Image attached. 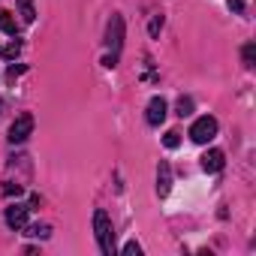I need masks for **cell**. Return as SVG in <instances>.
Segmentation results:
<instances>
[{"instance_id": "6da1fadb", "label": "cell", "mask_w": 256, "mask_h": 256, "mask_svg": "<svg viewBox=\"0 0 256 256\" xmlns=\"http://www.w3.org/2000/svg\"><path fill=\"white\" fill-rule=\"evenodd\" d=\"M106 46H108V54L102 58L106 66H118V58H120V48H124V18L114 12L106 24Z\"/></svg>"}, {"instance_id": "7a4b0ae2", "label": "cell", "mask_w": 256, "mask_h": 256, "mask_svg": "<svg viewBox=\"0 0 256 256\" xmlns=\"http://www.w3.org/2000/svg\"><path fill=\"white\" fill-rule=\"evenodd\" d=\"M94 235H96V244H100V250L106 253V256H112L118 247H114V226H112V217L102 211V208H96L94 211Z\"/></svg>"}, {"instance_id": "3957f363", "label": "cell", "mask_w": 256, "mask_h": 256, "mask_svg": "<svg viewBox=\"0 0 256 256\" xmlns=\"http://www.w3.org/2000/svg\"><path fill=\"white\" fill-rule=\"evenodd\" d=\"M214 136H217V118L202 114V118L193 120V126H190V139H193L196 145H208Z\"/></svg>"}, {"instance_id": "277c9868", "label": "cell", "mask_w": 256, "mask_h": 256, "mask_svg": "<svg viewBox=\"0 0 256 256\" xmlns=\"http://www.w3.org/2000/svg\"><path fill=\"white\" fill-rule=\"evenodd\" d=\"M30 133H34V114L24 112V114H18V118L10 124V136H6V139H10L12 145H22V142H28Z\"/></svg>"}, {"instance_id": "5b68a950", "label": "cell", "mask_w": 256, "mask_h": 256, "mask_svg": "<svg viewBox=\"0 0 256 256\" xmlns=\"http://www.w3.org/2000/svg\"><path fill=\"white\" fill-rule=\"evenodd\" d=\"M166 114H169V102H166L163 96H151V100H148V108H145V120H148L151 126H160V124L166 120Z\"/></svg>"}, {"instance_id": "8992f818", "label": "cell", "mask_w": 256, "mask_h": 256, "mask_svg": "<svg viewBox=\"0 0 256 256\" xmlns=\"http://www.w3.org/2000/svg\"><path fill=\"white\" fill-rule=\"evenodd\" d=\"M28 214H30L28 205H10V208L4 211V220H6L10 229H24V226H28Z\"/></svg>"}, {"instance_id": "52a82bcc", "label": "cell", "mask_w": 256, "mask_h": 256, "mask_svg": "<svg viewBox=\"0 0 256 256\" xmlns=\"http://www.w3.org/2000/svg\"><path fill=\"white\" fill-rule=\"evenodd\" d=\"M223 166H226V154H223L220 148H211V151H205V154H202V169H205L208 175L220 172Z\"/></svg>"}, {"instance_id": "ba28073f", "label": "cell", "mask_w": 256, "mask_h": 256, "mask_svg": "<svg viewBox=\"0 0 256 256\" xmlns=\"http://www.w3.org/2000/svg\"><path fill=\"white\" fill-rule=\"evenodd\" d=\"M169 190H172V169H169L166 160H160V166H157V196L166 199Z\"/></svg>"}, {"instance_id": "9c48e42d", "label": "cell", "mask_w": 256, "mask_h": 256, "mask_svg": "<svg viewBox=\"0 0 256 256\" xmlns=\"http://www.w3.org/2000/svg\"><path fill=\"white\" fill-rule=\"evenodd\" d=\"M0 30L10 34V36H18V22H16V16L6 12V10H0Z\"/></svg>"}, {"instance_id": "30bf717a", "label": "cell", "mask_w": 256, "mask_h": 256, "mask_svg": "<svg viewBox=\"0 0 256 256\" xmlns=\"http://www.w3.org/2000/svg\"><path fill=\"white\" fill-rule=\"evenodd\" d=\"M241 64H244V70L256 66V42H244L241 46Z\"/></svg>"}, {"instance_id": "8fae6325", "label": "cell", "mask_w": 256, "mask_h": 256, "mask_svg": "<svg viewBox=\"0 0 256 256\" xmlns=\"http://www.w3.org/2000/svg\"><path fill=\"white\" fill-rule=\"evenodd\" d=\"M18 16H22V24H34V18H36L34 0H18Z\"/></svg>"}, {"instance_id": "7c38bea8", "label": "cell", "mask_w": 256, "mask_h": 256, "mask_svg": "<svg viewBox=\"0 0 256 256\" xmlns=\"http://www.w3.org/2000/svg\"><path fill=\"white\" fill-rule=\"evenodd\" d=\"M24 229H28V235H34V238H42V241L52 235V226H48V223H34V226H24Z\"/></svg>"}, {"instance_id": "4fadbf2b", "label": "cell", "mask_w": 256, "mask_h": 256, "mask_svg": "<svg viewBox=\"0 0 256 256\" xmlns=\"http://www.w3.org/2000/svg\"><path fill=\"white\" fill-rule=\"evenodd\" d=\"M193 106H196L193 96H178V106H175V108H178L181 118H190V114H193Z\"/></svg>"}, {"instance_id": "5bb4252c", "label": "cell", "mask_w": 256, "mask_h": 256, "mask_svg": "<svg viewBox=\"0 0 256 256\" xmlns=\"http://www.w3.org/2000/svg\"><path fill=\"white\" fill-rule=\"evenodd\" d=\"M18 52H22V42H18V36L6 46V48H0V58H10V60H16L18 58Z\"/></svg>"}, {"instance_id": "9a60e30c", "label": "cell", "mask_w": 256, "mask_h": 256, "mask_svg": "<svg viewBox=\"0 0 256 256\" xmlns=\"http://www.w3.org/2000/svg\"><path fill=\"white\" fill-rule=\"evenodd\" d=\"M163 24H166V18H163V16H154V18H151V24H148V34L157 40V36H160V30H163Z\"/></svg>"}, {"instance_id": "2e32d148", "label": "cell", "mask_w": 256, "mask_h": 256, "mask_svg": "<svg viewBox=\"0 0 256 256\" xmlns=\"http://www.w3.org/2000/svg\"><path fill=\"white\" fill-rule=\"evenodd\" d=\"M163 145H166L169 151H175V148L181 145V133H175V130H169V133L163 136Z\"/></svg>"}, {"instance_id": "e0dca14e", "label": "cell", "mask_w": 256, "mask_h": 256, "mask_svg": "<svg viewBox=\"0 0 256 256\" xmlns=\"http://www.w3.org/2000/svg\"><path fill=\"white\" fill-rule=\"evenodd\" d=\"M120 253H124V256H142V244H139V241H126V244L120 247Z\"/></svg>"}, {"instance_id": "ac0fdd59", "label": "cell", "mask_w": 256, "mask_h": 256, "mask_svg": "<svg viewBox=\"0 0 256 256\" xmlns=\"http://www.w3.org/2000/svg\"><path fill=\"white\" fill-rule=\"evenodd\" d=\"M24 70H28V66H24V64H12V66H10V70H6V82H16V78H18V76H22V72H24Z\"/></svg>"}, {"instance_id": "d6986e66", "label": "cell", "mask_w": 256, "mask_h": 256, "mask_svg": "<svg viewBox=\"0 0 256 256\" xmlns=\"http://www.w3.org/2000/svg\"><path fill=\"white\" fill-rule=\"evenodd\" d=\"M22 190H24L22 184H12V181L4 184V196H22Z\"/></svg>"}, {"instance_id": "ffe728a7", "label": "cell", "mask_w": 256, "mask_h": 256, "mask_svg": "<svg viewBox=\"0 0 256 256\" xmlns=\"http://www.w3.org/2000/svg\"><path fill=\"white\" fill-rule=\"evenodd\" d=\"M226 6L238 16V12H244V0H226Z\"/></svg>"}, {"instance_id": "44dd1931", "label": "cell", "mask_w": 256, "mask_h": 256, "mask_svg": "<svg viewBox=\"0 0 256 256\" xmlns=\"http://www.w3.org/2000/svg\"><path fill=\"white\" fill-rule=\"evenodd\" d=\"M4 106H6V102H4V100H0V112H4Z\"/></svg>"}]
</instances>
